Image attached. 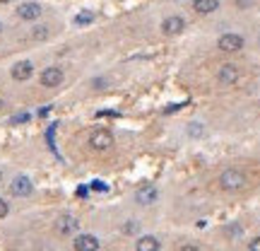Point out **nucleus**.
<instances>
[{
  "label": "nucleus",
  "instance_id": "nucleus-1",
  "mask_svg": "<svg viewBox=\"0 0 260 251\" xmlns=\"http://www.w3.org/2000/svg\"><path fill=\"white\" fill-rule=\"evenodd\" d=\"M246 184H248L246 174L239 172V169H224V172L219 174V188H222V191L234 194V191H241Z\"/></svg>",
  "mask_w": 260,
  "mask_h": 251
},
{
  "label": "nucleus",
  "instance_id": "nucleus-2",
  "mask_svg": "<svg viewBox=\"0 0 260 251\" xmlns=\"http://www.w3.org/2000/svg\"><path fill=\"white\" fill-rule=\"evenodd\" d=\"M89 148L96 150V152H106V150L113 148V136L109 130H104V128H96L94 133L89 136Z\"/></svg>",
  "mask_w": 260,
  "mask_h": 251
},
{
  "label": "nucleus",
  "instance_id": "nucleus-3",
  "mask_svg": "<svg viewBox=\"0 0 260 251\" xmlns=\"http://www.w3.org/2000/svg\"><path fill=\"white\" fill-rule=\"evenodd\" d=\"M217 48L224 51V54H236V51L244 48V36H239V34H222L217 39Z\"/></svg>",
  "mask_w": 260,
  "mask_h": 251
},
{
  "label": "nucleus",
  "instance_id": "nucleus-4",
  "mask_svg": "<svg viewBox=\"0 0 260 251\" xmlns=\"http://www.w3.org/2000/svg\"><path fill=\"white\" fill-rule=\"evenodd\" d=\"M241 80V70L236 68L234 63H224L222 68H219L217 72V82L224 84V87H232V84H236Z\"/></svg>",
  "mask_w": 260,
  "mask_h": 251
},
{
  "label": "nucleus",
  "instance_id": "nucleus-5",
  "mask_svg": "<svg viewBox=\"0 0 260 251\" xmlns=\"http://www.w3.org/2000/svg\"><path fill=\"white\" fill-rule=\"evenodd\" d=\"M77 230H80V222H77V218H72V215H60L58 222H55V232L63 234V237L75 234Z\"/></svg>",
  "mask_w": 260,
  "mask_h": 251
},
{
  "label": "nucleus",
  "instance_id": "nucleus-6",
  "mask_svg": "<svg viewBox=\"0 0 260 251\" xmlns=\"http://www.w3.org/2000/svg\"><path fill=\"white\" fill-rule=\"evenodd\" d=\"M63 80H65V72L60 68H55V66L41 72V87H58V84H63Z\"/></svg>",
  "mask_w": 260,
  "mask_h": 251
},
{
  "label": "nucleus",
  "instance_id": "nucleus-7",
  "mask_svg": "<svg viewBox=\"0 0 260 251\" xmlns=\"http://www.w3.org/2000/svg\"><path fill=\"white\" fill-rule=\"evenodd\" d=\"M41 5L39 2H22L19 8H17V17L19 20H27V22H31V20H39L41 17Z\"/></svg>",
  "mask_w": 260,
  "mask_h": 251
},
{
  "label": "nucleus",
  "instance_id": "nucleus-8",
  "mask_svg": "<svg viewBox=\"0 0 260 251\" xmlns=\"http://www.w3.org/2000/svg\"><path fill=\"white\" fill-rule=\"evenodd\" d=\"M12 80H17V82H24V80H29L31 75H34V66H31V60H19V63H14L12 66Z\"/></svg>",
  "mask_w": 260,
  "mask_h": 251
},
{
  "label": "nucleus",
  "instance_id": "nucleus-9",
  "mask_svg": "<svg viewBox=\"0 0 260 251\" xmlns=\"http://www.w3.org/2000/svg\"><path fill=\"white\" fill-rule=\"evenodd\" d=\"M186 29V22H183V17H178V14H171V17H166L164 22H162V32L169 34V36H176Z\"/></svg>",
  "mask_w": 260,
  "mask_h": 251
},
{
  "label": "nucleus",
  "instance_id": "nucleus-10",
  "mask_svg": "<svg viewBox=\"0 0 260 251\" xmlns=\"http://www.w3.org/2000/svg\"><path fill=\"white\" fill-rule=\"evenodd\" d=\"M99 246L101 244H99V239L94 234H80V237H75V242H72V249L75 251H96Z\"/></svg>",
  "mask_w": 260,
  "mask_h": 251
},
{
  "label": "nucleus",
  "instance_id": "nucleus-11",
  "mask_svg": "<svg viewBox=\"0 0 260 251\" xmlns=\"http://www.w3.org/2000/svg\"><path fill=\"white\" fill-rule=\"evenodd\" d=\"M31 191H34V184H31V179H27V176H17V179L10 184V194L19 196V198L29 196Z\"/></svg>",
  "mask_w": 260,
  "mask_h": 251
},
{
  "label": "nucleus",
  "instance_id": "nucleus-12",
  "mask_svg": "<svg viewBox=\"0 0 260 251\" xmlns=\"http://www.w3.org/2000/svg\"><path fill=\"white\" fill-rule=\"evenodd\" d=\"M157 198H159V191L154 186H142V188H137L135 203H140V206H152V203H157Z\"/></svg>",
  "mask_w": 260,
  "mask_h": 251
},
{
  "label": "nucleus",
  "instance_id": "nucleus-13",
  "mask_svg": "<svg viewBox=\"0 0 260 251\" xmlns=\"http://www.w3.org/2000/svg\"><path fill=\"white\" fill-rule=\"evenodd\" d=\"M193 10L198 14H212L219 10V0H195L193 2Z\"/></svg>",
  "mask_w": 260,
  "mask_h": 251
},
{
  "label": "nucleus",
  "instance_id": "nucleus-14",
  "mask_svg": "<svg viewBox=\"0 0 260 251\" xmlns=\"http://www.w3.org/2000/svg\"><path fill=\"white\" fill-rule=\"evenodd\" d=\"M137 251H159L162 249V244H159V239L157 237H140L135 244Z\"/></svg>",
  "mask_w": 260,
  "mask_h": 251
},
{
  "label": "nucleus",
  "instance_id": "nucleus-15",
  "mask_svg": "<svg viewBox=\"0 0 260 251\" xmlns=\"http://www.w3.org/2000/svg\"><path fill=\"white\" fill-rule=\"evenodd\" d=\"M94 22V12H89V10H84V12H80V14H75V24H92Z\"/></svg>",
  "mask_w": 260,
  "mask_h": 251
},
{
  "label": "nucleus",
  "instance_id": "nucleus-16",
  "mask_svg": "<svg viewBox=\"0 0 260 251\" xmlns=\"http://www.w3.org/2000/svg\"><path fill=\"white\" fill-rule=\"evenodd\" d=\"M188 136H191V138H203V136H205V126L193 121V124L188 126Z\"/></svg>",
  "mask_w": 260,
  "mask_h": 251
},
{
  "label": "nucleus",
  "instance_id": "nucleus-17",
  "mask_svg": "<svg viewBox=\"0 0 260 251\" xmlns=\"http://www.w3.org/2000/svg\"><path fill=\"white\" fill-rule=\"evenodd\" d=\"M51 36V29L48 27H34V32H31V39L34 42H43V39H48Z\"/></svg>",
  "mask_w": 260,
  "mask_h": 251
},
{
  "label": "nucleus",
  "instance_id": "nucleus-18",
  "mask_svg": "<svg viewBox=\"0 0 260 251\" xmlns=\"http://www.w3.org/2000/svg\"><path fill=\"white\" fill-rule=\"evenodd\" d=\"M224 232H227L232 239H236V237H241V232H244V230H241V224H229Z\"/></svg>",
  "mask_w": 260,
  "mask_h": 251
},
{
  "label": "nucleus",
  "instance_id": "nucleus-19",
  "mask_svg": "<svg viewBox=\"0 0 260 251\" xmlns=\"http://www.w3.org/2000/svg\"><path fill=\"white\" fill-rule=\"evenodd\" d=\"M89 188H92V191H99V194H106V191H109V186H106L104 182H99V179L89 184Z\"/></svg>",
  "mask_w": 260,
  "mask_h": 251
},
{
  "label": "nucleus",
  "instance_id": "nucleus-20",
  "mask_svg": "<svg viewBox=\"0 0 260 251\" xmlns=\"http://www.w3.org/2000/svg\"><path fill=\"white\" fill-rule=\"evenodd\" d=\"M29 118H31V116H29V114H17V116H12V121H10V124H27Z\"/></svg>",
  "mask_w": 260,
  "mask_h": 251
},
{
  "label": "nucleus",
  "instance_id": "nucleus-21",
  "mask_svg": "<svg viewBox=\"0 0 260 251\" xmlns=\"http://www.w3.org/2000/svg\"><path fill=\"white\" fill-rule=\"evenodd\" d=\"M253 2H256V0H236V8H239V10H246V8H251Z\"/></svg>",
  "mask_w": 260,
  "mask_h": 251
},
{
  "label": "nucleus",
  "instance_id": "nucleus-22",
  "mask_svg": "<svg viewBox=\"0 0 260 251\" xmlns=\"http://www.w3.org/2000/svg\"><path fill=\"white\" fill-rule=\"evenodd\" d=\"M7 212H10V206H7V203H5V200L0 198V220H2V218H5Z\"/></svg>",
  "mask_w": 260,
  "mask_h": 251
},
{
  "label": "nucleus",
  "instance_id": "nucleus-23",
  "mask_svg": "<svg viewBox=\"0 0 260 251\" xmlns=\"http://www.w3.org/2000/svg\"><path fill=\"white\" fill-rule=\"evenodd\" d=\"M248 249H251V251H260V237L251 239V242H248Z\"/></svg>",
  "mask_w": 260,
  "mask_h": 251
},
{
  "label": "nucleus",
  "instance_id": "nucleus-24",
  "mask_svg": "<svg viewBox=\"0 0 260 251\" xmlns=\"http://www.w3.org/2000/svg\"><path fill=\"white\" fill-rule=\"evenodd\" d=\"M183 104H171V106H166V114H174V112H178Z\"/></svg>",
  "mask_w": 260,
  "mask_h": 251
},
{
  "label": "nucleus",
  "instance_id": "nucleus-25",
  "mask_svg": "<svg viewBox=\"0 0 260 251\" xmlns=\"http://www.w3.org/2000/svg\"><path fill=\"white\" fill-rule=\"evenodd\" d=\"M0 2H12V0H0Z\"/></svg>",
  "mask_w": 260,
  "mask_h": 251
},
{
  "label": "nucleus",
  "instance_id": "nucleus-26",
  "mask_svg": "<svg viewBox=\"0 0 260 251\" xmlns=\"http://www.w3.org/2000/svg\"><path fill=\"white\" fill-rule=\"evenodd\" d=\"M0 182H2V172H0Z\"/></svg>",
  "mask_w": 260,
  "mask_h": 251
},
{
  "label": "nucleus",
  "instance_id": "nucleus-27",
  "mask_svg": "<svg viewBox=\"0 0 260 251\" xmlns=\"http://www.w3.org/2000/svg\"><path fill=\"white\" fill-rule=\"evenodd\" d=\"M258 44H260V34H258Z\"/></svg>",
  "mask_w": 260,
  "mask_h": 251
},
{
  "label": "nucleus",
  "instance_id": "nucleus-28",
  "mask_svg": "<svg viewBox=\"0 0 260 251\" xmlns=\"http://www.w3.org/2000/svg\"><path fill=\"white\" fill-rule=\"evenodd\" d=\"M0 106H2V99H0Z\"/></svg>",
  "mask_w": 260,
  "mask_h": 251
},
{
  "label": "nucleus",
  "instance_id": "nucleus-29",
  "mask_svg": "<svg viewBox=\"0 0 260 251\" xmlns=\"http://www.w3.org/2000/svg\"><path fill=\"white\" fill-rule=\"evenodd\" d=\"M0 32H2V24H0Z\"/></svg>",
  "mask_w": 260,
  "mask_h": 251
}]
</instances>
